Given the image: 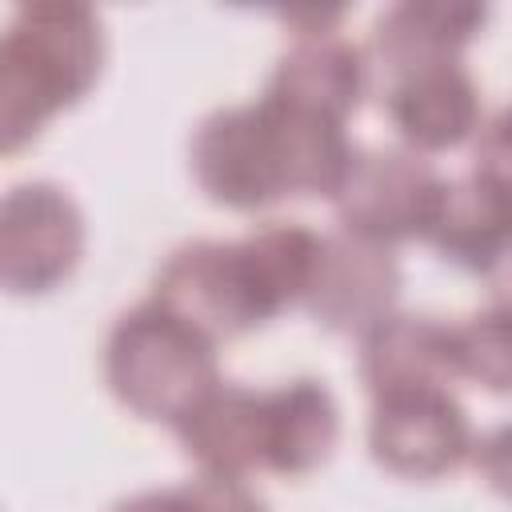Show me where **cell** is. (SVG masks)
Instances as JSON below:
<instances>
[{"mask_svg": "<svg viewBox=\"0 0 512 512\" xmlns=\"http://www.w3.org/2000/svg\"><path fill=\"white\" fill-rule=\"evenodd\" d=\"M340 440V408L324 380L296 376L264 388V472L308 476L328 464Z\"/></svg>", "mask_w": 512, "mask_h": 512, "instance_id": "15", "label": "cell"}, {"mask_svg": "<svg viewBox=\"0 0 512 512\" xmlns=\"http://www.w3.org/2000/svg\"><path fill=\"white\" fill-rule=\"evenodd\" d=\"M368 84H372V72H368L364 48L340 36L336 28H328V32L296 36L292 48L280 52L260 96L332 124H348Z\"/></svg>", "mask_w": 512, "mask_h": 512, "instance_id": "10", "label": "cell"}, {"mask_svg": "<svg viewBox=\"0 0 512 512\" xmlns=\"http://www.w3.org/2000/svg\"><path fill=\"white\" fill-rule=\"evenodd\" d=\"M444 176L408 148H356L332 204L336 224L380 248L424 240Z\"/></svg>", "mask_w": 512, "mask_h": 512, "instance_id": "5", "label": "cell"}, {"mask_svg": "<svg viewBox=\"0 0 512 512\" xmlns=\"http://www.w3.org/2000/svg\"><path fill=\"white\" fill-rule=\"evenodd\" d=\"M456 380L484 384L488 392H508L512 384V352H508V312L504 304L480 308L452 324Z\"/></svg>", "mask_w": 512, "mask_h": 512, "instance_id": "17", "label": "cell"}, {"mask_svg": "<svg viewBox=\"0 0 512 512\" xmlns=\"http://www.w3.org/2000/svg\"><path fill=\"white\" fill-rule=\"evenodd\" d=\"M84 256V212L68 188L24 180L0 196V292L48 296Z\"/></svg>", "mask_w": 512, "mask_h": 512, "instance_id": "6", "label": "cell"}, {"mask_svg": "<svg viewBox=\"0 0 512 512\" xmlns=\"http://www.w3.org/2000/svg\"><path fill=\"white\" fill-rule=\"evenodd\" d=\"M472 424L452 388L372 396L368 452L400 480H440L472 456Z\"/></svg>", "mask_w": 512, "mask_h": 512, "instance_id": "7", "label": "cell"}, {"mask_svg": "<svg viewBox=\"0 0 512 512\" xmlns=\"http://www.w3.org/2000/svg\"><path fill=\"white\" fill-rule=\"evenodd\" d=\"M508 220V180L472 168L460 180H444L424 240L448 264L472 276H492L508 252Z\"/></svg>", "mask_w": 512, "mask_h": 512, "instance_id": "14", "label": "cell"}, {"mask_svg": "<svg viewBox=\"0 0 512 512\" xmlns=\"http://www.w3.org/2000/svg\"><path fill=\"white\" fill-rule=\"evenodd\" d=\"M488 20L484 4L472 0H404L376 16L372 40H368V72H380V80L460 60L464 48L480 36Z\"/></svg>", "mask_w": 512, "mask_h": 512, "instance_id": "11", "label": "cell"}, {"mask_svg": "<svg viewBox=\"0 0 512 512\" xmlns=\"http://www.w3.org/2000/svg\"><path fill=\"white\" fill-rule=\"evenodd\" d=\"M356 144L344 124L296 112L268 96L208 112L188 140L200 192L232 212H264L288 196L332 200Z\"/></svg>", "mask_w": 512, "mask_h": 512, "instance_id": "1", "label": "cell"}, {"mask_svg": "<svg viewBox=\"0 0 512 512\" xmlns=\"http://www.w3.org/2000/svg\"><path fill=\"white\" fill-rule=\"evenodd\" d=\"M112 512H268V500L248 480L196 472L180 484L132 492L116 500Z\"/></svg>", "mask_w": 512, "mask_h": 512, "instance_id": "16", "label": "cell"}, {"mask_svg": "<svg viewBox=\"0 0 512 512\" xmlns=\"http://www.w3.org/2000/svg\"><path fill=\"white\" fill-rule=\"evenodd\" d=\"M172 432L200 472L248 480L264 472V388L216 380Z\"/></svg>", "mask_w": 512, "mask_h": 512, "instance_id": "13", "label": "cell"}, {"mask_svg": "<svg viewBox=\"0 0 512 512\" xmlns=\"http://www.w3.org/2000/svg\"><path fill=\"white\" fill-rule=\"evenodd\" d=\"M356 368L368 396L452 388L456 384L452 324L424 312H388L360 332Z\"/></svg>", "mask_w": 512, "mask_h": 512, "instance_id": "12", "label": "cell"}, {"mask_svg": "<svg viewBox=\"0 0 512 512\" xmlns=\"http://www.w3.org/2000/svg\"><path fill=\"white\" fill-rule=\"evenodd\" d=\"M100 68L96 8L68 0L16 8L0 28V160L24 152L56 112L80 104Z\"/></svg>", "mask_w": 512, "mask_h": 512, "instance_id": "2", "label": "cell"}, {"mask_svg": "<svg viewBox=\"0 0 512 512\" xmlns=\"http://www.w3.org/2000/svg\"><path fill=\"white\" fill-rule=\"evenodd\" d=\"M404 276L392 248L368 244L348 232H324L320 260L304 296V312L340 336H360L380 316L396 312Z\"/></svg>", "mask_w": 512, "mask_h": 512, "instance_id": "8", "label": "cell"}, {"mask_svg": "<svg viewBox=\"0 0 512 512\" xmlns=\"http://www.w3.org/2000/svg\"><path fill=\"white\" fill-rule=\"evenodd\" d=\"M380 104L400 144L424 160L460 148L484 124L480 84L464 60H444L380 80Z\"/></svg>", "mask_w": 512, "mask_h": 512, "instance_id": "9", "label": "cell"}, {"mask_svg": "<svg viewBox=\"0 0 512 512\" xmlns=\"http://www.w3.org/2000/svg\"><path fill=\"white\" fill-rule=\"evenodd\" d=\"M148 300L176 312L216 344L276 320L244 240L176 244L160 260Z\"/></svg>", "mask_w": 512, "mask_h": 512, "instance_id": "4", "label": "cell"}, {"mask_svg": "<svg viewBox=\"0 0 512 512\" xmlns=\"http://www.w3.org/2000/svg\"><path fill=\"white\" fill-rule=\"evenodd\" d=\"M216 380V340L156 300H140L108 328L104 384L140 420L172 428Z\"/></svg>", "mask_w": 512, "mask_h": 512, "instance_id": "3", "label": "cell"}]
</instances>
